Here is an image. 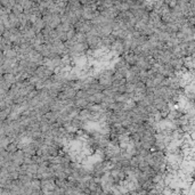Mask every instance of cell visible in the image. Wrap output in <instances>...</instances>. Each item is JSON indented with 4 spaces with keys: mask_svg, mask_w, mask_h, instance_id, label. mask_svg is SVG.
Instances as JSON below:
<instances>
[{
    "mask_svg": "<svg viewBox=\"0 0 195 195\" xmlns=\"http://www.w3.org/2000/svg\"><path fill=\"white\" fill-rule=\"evenodd\" d=\"M6 151H7L8 153H10V154H14V153H16V152L18 151V145H17L16 143H10V144L7 146Z\"/></svg>",
    "mask_w": 195,
    "mask_h": 195,
    "instance_id": "cell-1",
    "label": "cell"
}]
</instances>
